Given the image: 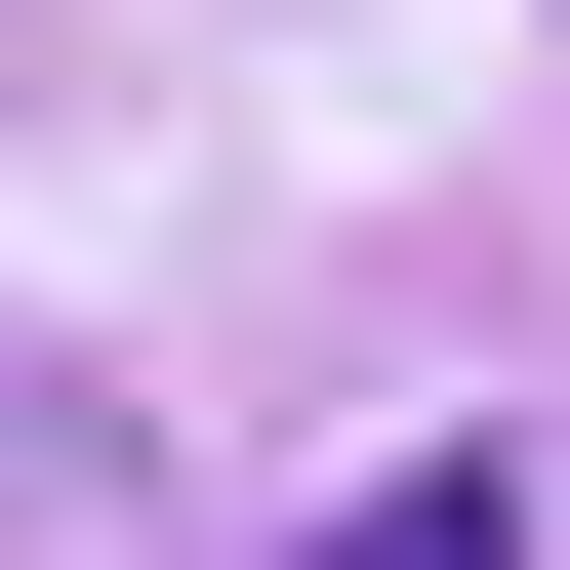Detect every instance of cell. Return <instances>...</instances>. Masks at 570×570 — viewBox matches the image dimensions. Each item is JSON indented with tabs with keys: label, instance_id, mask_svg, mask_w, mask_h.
Instances as JSON below:
<instances>
[{
	"label": "cell",
	"instance_id": "6da1fadb",
	"mask_svg": "<svg viewBox=\"0 0 570 570\" xmlns=\"http://www.w3.org/2000/svg\"><path fill=\"white\" fill-rule=\"evenodd\" d=\"M285 570H530V449H407V489H326Z\"/></svg>",
	"mask_w": 570,
	"mask_h": 570
}]
</instances>
